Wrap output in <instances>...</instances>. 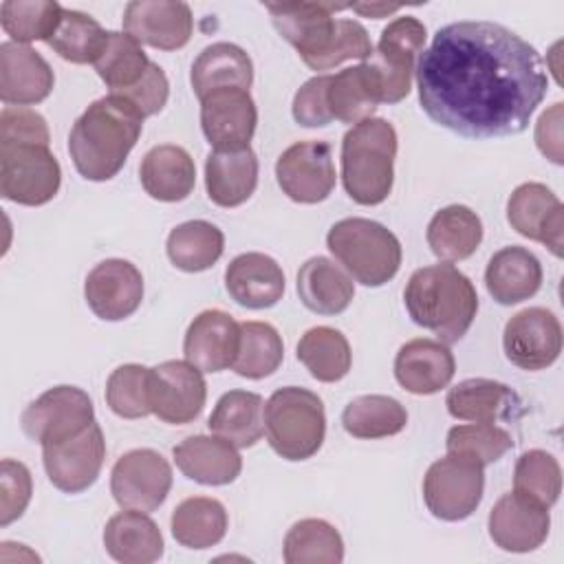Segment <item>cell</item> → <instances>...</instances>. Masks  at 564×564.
Segmentation results:
<instances>
[{
    "label": "cell",
    "mask_w": 564,
    "mask_h": 564,
    "mask_svg": "<svg viewBox=\"0 0 564 564\" xmlns=\"http://www.w3.org/2000/svg\"><path fill=\"white\" fill-rule=\"evenodd\" d=\"M326 247L344 271L364 286L390 282L401 267L399 238L377 220L344 218L326 234Z\"/></svg>",
    "instance_id": "cell-5"
},
{
    "label": "cell",
    "mask_w": 564,
    "mask_h": 564,
    "mask_svg": "<svg viewBox=\"0 0 564 564\" xmlns=\"http://www.w3.org/2000/svg\"><path fill=\"white\" fill-rule=\"evenodd\" d=\"M341 560L344 540L339 531L326 520H300L284 535L286 564H339Z\"/></svg>",
    "instance_id": "cell-41"
},
{
    "label": "cell",
    "mask_w": 564,
    "mask_h": 564,
    "mask_svg": "<svg viewBox=\"0 0 564 564\" xmlns=\"http://www.w3.org/2000/svg\"><path fill=\"white\" fill-rule=\"evenodd\" d=\"M403 302L412 322L443 344L458 341L478 313L471 280L449 262L416 269L405 284Z\"/></svg>",
    "instance_id": "cell-3"
},
{
    "label": "cell",
    "mask_w": 564,
    "mask_h": 564,
    "mask_svg": "<svg viewBox=\"0 0 564 564\" xmlns=\"http://www.w3.org/2000/svg\"><path fill=\"white\" fill-rule=\"evenodd\" d=\"M445 405L454 419L471 423H498L516 416L522 401L507 383L474 377L449 388Z\"/></svg>",
    "instance_id": "cell-28"
},
{
    "label": "cell",
    "mask_w": 564,
    "mask_h": 564,
    "mask_svg": "<svg viewBox=\"0 0 564 564\" xmlns=\"http://www.w3.org/2000/svg\"><path fill=\"white\" fill-rule=\"evenodd\" d=\"M456 372V359L447 344L416 337L405 341L394 357V377L412 394H434L449 386Z\"/></svg>",
    "instance_id": "cell-24"
},
{
    "label": "cell",
    "mask_w": 564,
    "mask_h": 564,
    "mask_svg": "<svg viewBox=\"0 0 564 564\" xmlns=\"http://www.w3.org/2000/svg\"><path fill=\"white\" fill-rule=\"evenodd\" d=\"M507 220L524 238L542 242L555 258L564 247V205L544 183H522L507 200Z\"/></svg>",
    "instance_id": "cell-18"
},
{
    "label": "cell",
    "mask_w": 564,
    "mask_h": 564,
    "mask_svg": "<svg viewBox=\"0 0 564 564\" xmlns=\"http://www.w3.org/2000/svg\"><path fill=\"white\" fill-rule=\"evenodd\" d=\"M397 130L381 117L355 123L341 139V183L359 205L383 203L394 183Z\"/></svg>",
    "instance_id": "cell-4"
},
{
    "label": "cell",
    "mask_w": 564,
    "mask_h": 564,
    "mask_svg": "<svg viewBox=\"0 0 564 564\" xmlns=\"http://www.w3.org/2000/svg\"><path fill=\"white\" fill-rule=\"evenodd\" d=\"M55 84L48 62L29 44H0V99L7 106H31L44 101Z\"/></svg>",
    "instance_id": "cell-23"
},
{
    "label": "cell",
    "mask_w": 564,
    "mask_h": 564,
    "mask_svg": "<svg viewBox=\"0 0 564 564\" xmlns=\"http://www.w3.org/2000/svg\"><path fill=\"white\" fill-rule=\"evenodd\" d=\"M487 527L494 544L502 551L529 553L544 544L551 529V516L546 505L513 489L500 496L491 507Z\"/></svg>",
    "instance_id": "cell-17"
},
{
    "label": "cell",
    "mask_w": 564,
    "mask_h": 564,
    "mask_svg": "<svg viewBox=\"0 0 564 564\" xmlns=\"http://www.w3.org/2000/svg\"><path fill=\"white\" fill-rule=\"evenodd\" d=\"M84 295L99 319L119 322L141 306L143 275L132 262L108 258L95 264L86 275Z\"/></svg>",
    "instance_id": "cell-20"
},
{
    "label": "cell",
    "mask_w": 564,
    "mask_h": 564,
    "mask_svg": "<svg viewBox=\"0 0 564 564\" xmlns=\"http://www.w3.org/2000/svg\"><path fill=\"white\" fill-rule=\"evenodd\" d=\"M176 467L194 482L200 485H229L242 471V458L229 441L220 436H187L172 449Z\"/></svg>",
    "instance_id": "cell-26"
},
{
    "label": "cell",
    "mask_w": 564,
    "mask_h": 564,
    "mask_svg": "<svg viewBox=\"0 0 564 564\" xmlns=\"http://www.w3.org/2000/svg\"><path fill=\"white\" fill-rule=\"evenodd\" d=\"M189 82L198 99L218 88L249 90L253 82V64L247 51L238 44L214 42L205 46L194 59Z\"/></svg>",
    "instance_id": "cell-33"
},
{
    "label": "cell",
    "mask_w": 564,
    "mask_h": 564,
    "mask_svg": "<svg viewBox=\"0 0 564 564\" xmlns=\"http://www.w3.org/2000/svg\"><path fill=\"white\" fill-rule=\"evenodd\" d=\"M172 489L170 463L150 447L130 449L110 471V491L119 507L137 511L159 509Z\"/></svg>",
    "instance_id": "cell-12"
},
{
    "label": "cell",
    "mask_w": 564,
    "mask_h": 564,
    "mask_svg": "<svg viewBox=\"0 0 564 564\" xmlns=\"http://www.w3.org/2000/svg\"><path fill=\"white\" fill-rule=\"evenodd\" d=\"M330 75H315L308 82L300 86V90L293 97V119L304 128H322L333 121V115L328 110L326 93H328Z\"/></svg>",
    "instance_id": "cell-52"
},
{
    "label": "cell",
    "mask_w": 564,
    "mask_h": 564,
    "mask_svg": "<svg viewBox=\"0 0 564 564\" xmlns=\"http://www.w3.org/2000/svg\"><path fill=\"white\" fill-rule=\"evenodd\" d=\"M513 489L551 507L562 491V469L553 454L544 449H529L516 460Z\"/></svg>",
    "instance_id": "cell-47"
},
{
    "label": "cell",
    "mask_w": 564,
    "mask_h": 564,
    "mask_svg": "<svg viewBox=\"0 0 564 564\" xmlns=\"http://www.w3.org/2000/svg\"><path fill=\"white\" fill-rule=\"evenodd\" d=\"M507 359L522 370H544L562 352L560 319L542 306H531L516 313L502 333Z\"/></svg>",
    "instance_id": "cell-16"
},
{
    "label": "cell",
    "mask_w": 564,
    "mask_h": 564,
    "mask_svg": "<svg viewBox=\"0 0 564 564\" xmlns=\"http://www.w3.org/2000/svg\"><path fill=\"white\" fill-rule=\"evenodd\" d=\"M297 361L304 364L313 379L335 383L348 375L352 352L341 330L333 326H315L300 337Z\"/></svg>",
    "instance_id": "cell-39"
},
{
    "label": "cell",
    "mask_w": 564,
    "mask_h": 564,
    "mask_svg": "<svg viewBox=\"0 0 564 564\" xmlns=\"http://www.w3.org/2000/svg\"><path fill=\"white\" fill-rule=\"evenodd\" d=\"M207 427L212 434L229 441L236 447H251L264 434V401L260 394L249 390L225 392L209 419Z\"/></svg>",
    "instance_id": "cell-34"
},
{
    "label": "cell",
    "mask_w": 564,
    "mask_h": 564,
    "mask_svg": "<svg viewBox=\"0 0 564 564\" xmlns=\"http://www.w3.org/2000/svg\"><path fill=\"white\" fill-rule=\"evenodd\" d=\"M280 189L295 203L315 205L330 196L335 187L333 150L326 141H297L275 161Z\"/></svg>",
    "instance_id": "cell-13"
},
{
    "label": "cell",
    "mask_w": 564,
    "mask_h": 564,
    "mask_svg": "<svg viewBox=\"0 0 564 564\" xmlns=\"http://www.w3.org/2000/svg\"><path fill=\"white\" fill-rule=\"evenodd\" d=\"M62 183V167L48 145L0 143V194L2 198L37 207L48 203Z\"/></svg>",
    "instance_id": "cell-7"
},
{
    "label": "cell",
    "mask_w": 564,
    "mask_h": 564,
    "mask_svg": "<svg viewBox=\"0 0 564 564\" xmlns=\"http://www.w3.org/2000/svg\"><path fill=\"white\" fill-rule=\"evenodd\" d=\"M482 491V467L452 454L434 460L423 478V500L430 513L445 522L469 518L478 509Z\"/></svg>",
    "instance_id": "cell-9"
},
{
    "label": "cell",
    "mask_w": 564,
    "mask_h": 564,
    "mask_svg": "<svg viewBox=\"0 0 564 564\" xmlns=\"http://www.w3.org/2000/svg\"><path fill=\"white\" fill-rule=\"evenodd\" d=\"M425 115L467 139L527 130L549 77L540 53L511 29L489 20H460L436 31L416 62Z\"/></svg>",
    "instance_id": "cell-1"
},
{
    "label": "cell",
    "mask_w": 564,
    "mask_h": 564,
    "mask_svg": "<svg viewBox=\"0 0 564 564\" xmlns=\"http://www.w3.org/2000/svg\"><path fill=\"white\" fill-rule=\"evenodd\" d=\"M150 368L123 364L115 368L106 383V403L121 419H143L152 414L148 399Z\"/></svg>",
    "instance_id": "cell-48"
},
{
    "label": "cell",
    "mask_w": 564,
    "mask_h": 564,
    "mask_svg": "<svg viewBox=\"0 0 564 564\" xmlns=\"http://www.w3.org/2000/svg\"><path fill=\"white\" fill-rule=\"evenodd\" d=\"M258 185V156L247 145L240 150H212L205 161V187L212 203L238 207Z\"/></svg>",
    "instance_id": "cell-29"
},
{
    "label": "cell",
    "mask_w": 564,
    "mask_h": 564,
    "mask_svg": "<svg viewBox=\"0 0 564 564\" xmlns=\"http://www.w3.org/2000/svg\"><path fill=\"white\" fill-rule=\"evenodd\" d=\"M112 95H119L126 101H130L137 108V112L145 119V117H152V115L161 112L163 106L167 104L170 82H167L163 68L159 64L150 62L145 75L134 86H130L126 90H119V93H112Z\"/></svg>",
    "instance_id": "cell-53"
},
{
    "label": "cell",
    "mask_w": 564,
    "mask_h": 564,
    "mask_svg": "<svg viewBox=\"0 0 564 564\" xmlns=\"http://www.w3.org/2000/svg\"><path fill=\"white\" fill-rule=\"evenodd\" d=\"M445 447L447 454L485 467L500 460L513 447V438L496 423H465L447 432Z\"/></svg>",
    "instance_id": "cell-46"
},
{
    "label": "cell",
    "mask_w": 564,
    "mask_h": 564,
    "mask_svg": "<svg viewBox=\"0 0 564 564\" xmlns=\"http://www.w3.org/2000/svg\"><path fill=\"white\" fill-rule=\"evenodd\" d=\"M64 7L55 0H7L0 4V24L11 42H48L62 20Z\"/></svg>",
    "instance_id": "cell-44"
},
{
    "label": "cell",
    "mask_w": 564,
    "mask_h": 564,
    "mask_svg": "<svg viewBox=\"0 0 564 564\" xmlns=\"http://www.w3.org/2000/svg\"><path fill=\"white\" fill-rule=\"evenodd\" d=\"M372 53V42L368 31L357 20L337 18L335 35L324 51V55L315 62L311 70H328L346 59H368Z\"/></svg>",
    "instance_id": "cell-49"
},
{
    "label": "cell",
    "mask_w": 564,
    "mask_h": 564,
    "mask_svg": "<svg viewBox=\"0 0 564 564\" xmlns=\"http://www.w3.org/2000/svg\"><path fill=\"white\" fill-rule=\"evenodd\" d=\"M148 399L152 414L163 423H192L203 412L207 399L203 370L187 359H170L150 368Z\"/></svg>",
    "instance_id": "cell-11"
},
{
    "label": "cell",
    "mask_w": 564,
    "mask_h": 564,
    "mask_svg": "<svg viewBox=\"0 0 564 564\" xmlns=\"http://www.w3.org/2000/svg\"><path fill=\"white\" fill-rule=\"evenodd\" d=\"M104 546L117 562L150 564L163 555V535L145 511L126 509L106 522Z\"/></svg>",
    "instance_id": "cell-31"
},
{
    "label": "cell",
    "mask_w": 564,
    "mask_h": 564,
    "mask_svg": "<svg viewBox=\"0 0 564 564\" xmlns=\"http://www.w3.org/2000/svg\"><path fill=\"white\" fill-rule=\"evenodd\" d=\"M425 238L436 258L460 262L480 247L482 220L467 205H447L432 216Z\"/></svg>",
    "instance_id": "cell-35"
},
{
    "label": "cell",
    "mask_w": 564,
    "mask_h": 564,
    "mask_svg": "<svg viewBox=\"0 0 564 564\" xmlns=\"http://www.w3.org/2000/svg\"><path fill=\"white\" fill-rule=\"evenodd\" d=\"M0 143H40L48 145L46 119L26 106H4L0 112Z\"/></svg>",
    "instance_id": "cell-51"
},
{
    "label": "cell",
    "mask_w": 564,
    "mask_h": 564,
    "mask_svg": "<svg viewBox=\"0 0 564 564\" xmlns=\"http://www.w3.org/2000/svg\"><path fill=\"white\" fill-rule=\"evenodd\" d=\"M148 66L150 59L134 37H130L128 33L108 31V42L104 53L95 62V70L110 88V93L134 86L145 75Z\"/></svg>",
    "instance_id": "cell-45"
},
{
    "label": "cell",
    "mask_w": 564,
    "mask_h": 564,
    "mask_svg": "<svg viewBox=\"0 0 564 564\" xmlns=\"http://www.w3.org/2000/svg\"><path fill=\"white\" fill-rule=\"evenodd\" d=\"M141 130L143 117L123 97L110 93L93 101L68 134L75 170L88 181H110L121 172Z\"/></svg>",
    "instance_id": "cell-2"
},
{
    "label": "cell",
    "mask_w": 564,
    "mask_h": 564,
    "mask_svg": "<svg viewBox=\"0 0 564 564\" xmlns=\"http://www.w3.org/2000/svg\"><path fill=\"white\" fill-rule=\"evenodd\" d=\"M108 42V31L101 24L77 9H64L62 20L46 42L62 59L73 64H95L104 53Z\"/></svg>",
    "instance_id": "cell-42"
},
{
    "label": "cell",
    "mask_w": 564,
    "mask_h": 564,
    "mask_svg": "<svg viewBox=\"0 0 564 564\" xmlns=\"http://www.w3.org/2000/svg\"><path fill=\"white\" fill-rule=\"evenodd\" d=\"M33 480L24 463L4 458L0 463V524L7 527L18 520L31 502Z\"/></svg>",
    "instance_id": "cell-50"
},
{
    "label": "cell",
    "mask_w": 564,
    "mask_h": 564,
    "mask_svg": "<svg viewBox=\"0 0 564 564\" xmlns=\"http://www.w3.org/2000/svg\"><path fill=\"white\" fill-rule=\"evenodd\" d=\"M229 527L227 509L209 496H192L176 505L170 518L174 540L185 549H209L218 544Z\"/></svg>",
    "instance_id": "cell-37"
},
{
    "label": "cell",
    "mask_w": 564,
    "mask_h": 564,
    "mask_svg": "<svg viewBox=\"0 0 564 564\" xmlns=\"http://www.w3.org/2000/svg\"><path fill=\"white\" fill-rule=\"evenodd\" d=\"M139 178L154 200L178 203L185 200L196 183V165L189 152L174 143L154 145L145 152Z\"/></svg>",
    "instance_id": "cell-30"
},
{
    "label": "cell",
    "mask_w": 564,
    "mask_h": 564,
    "mask_svg": "<svg viewBox=\"0 0 564 564\" xmlns=\"http://www.w3.org/2000/svg\"><path fill=\"white\" fill-rule=\"evenodd\" d=\"M264 9L278 33L300 53L302 62L313 68L335 35L337 18H333V13L348 7L333 2H267Z\"/></svg>",
    "instance_id": "cell-15"
},
{
    "label": "cell",
    "mask_w": 564,
    "mask_h": 564,
    "mask_svg": "<svg viewBox=\"0 0 564 564\" xmlns=\"http://www.w3.org/2000/svg\"><path fill=\"white\" fill-rule=\"evenodd\" d=\"M333 119L341 123H359L381 104V86L375 70L364 62L330 75L326 93Z\"/></svg>",
    "instance_id": "cell-36"
},
{
    "label": "cell",
    "mask_w": 564,
    "mask_h": 564,
    "mask_svg": "<svg viewBox=\"0 0 564 564\" xmlns=\"http://www.w3.org/2000/svg\"><path fill=\"white\" fill-rule=\"evenodd\" d=\"M284 357L280 333L267 322H242L240 346L234 361V372L247 379H264L273 375Z\"/></svg>",
    "instance_id": "cell-43"
},
{
    "label": "cell",
    "mask_w": 564,
    "mask_h": 564,
    "mask_svg": "<svg viewBox=\"0 0 564 564\" xmlns=\"http://www.w3.org/2000/svg\"><path fill=\"white\" fill-rule=\"evenodd\" d=\"M225 289L231 300L245 308H271L282 300L284 273L267 253H240L225 271Z\"/></svg>",
    "instance_id": "cell-25"
},
{
    "label": "cell",
    "mask_w": 564,
    "mask_h": 564,
    "mask_svg": "<svg viewBox=\"0 0 564 564\" xmlns=\"http://www.w3.org/2000/svg\"><path fill=\"white\" fill-rule=\"evenodd\" d=\"M223 231L207 220H187L176 225L165 242L170 262L185 273H198L214 267L223 256Z\"/></svg>",
    "instance_id": "cell-38"
},
{
    "label": "cell",
    "mask_w": 564,
    "mask_h": 564,
    "mask_svg": "<svg viewBox=\"0 0 564 564\" xmlns=\"http://www.w3.org/2000/svg\"><path fill=\"white\" fill-rule=\"evenodd\" d=\"M240 346V324L225 311L207 308L187 326L183 355L203 372L231 368Z\"/></svg>",
    "instance_id": "cell-22"
},
{
    "label": "cell",
    "mask_w": 564,
    "mask_h": 564,
    "mask_svg": "<svg viewBox=\"0 0 564 564\" xmlns=\"http://www.w3.org/2000/svg\"><path fill=\"white\" fill-rule=\"evenodd\" d=\"M95 421L90 397L75 386H55L31 401L22 412V430L42 447L66 441Z\"/></svg>",
    "instance_id": "cell-10"
},
{
    "label": "cell",
    "mask_w": 564,
    "mask_h": 564,
    "mask_svg": "<svg viewBox=\"0 0 564 564\" xmlns=\"http://www.w3.org/2000/svg\"><path fill=\"white\" fill-rule=\"evenodd\" d=\"M427 31L412 15L394 18L379 35L366 64L381 86V104H399L410 95L414 62L423 53Z\"/></svg>",
    "instance_id": "cell-8"
},
{
    "label": "cell",
    "mask_w": 564,
    "mask_h": 564,
    "mask_svg": "<svg viewBox=\"0 0 564 564\" xmlns=\"http://www.w3.org/2000/svg\"><path fill=\"white\" fill-rule=\"evenodd\" d=\"M106 458V441L99 423H90L79 434L42 447L48 480L64 494H79L95 485Z\"/></svg>",
    "instance_id": "cell-14"
},
{
    "label": "cell",
    "mask_w": 564,
    "mask_h": 564,
    "mask_svg": "<svg viewBox=\"0 0 564 564\" xmlns=\"http://www.w3.org/2000/svg\"><path fill=\"white\" fill-rule=\"evenodd\" d=\"M297 295L302 304L317 315L344 313L352 297V278L324 256L308 258L297 271Z\"/></svg>",
    "instance_id": "cell-32"
},
{
    "label": "cell",
    "mask_w": 564,
    "mask_h": 564,
    "mask_svg": "<svg viewBox=\"0 0 564 564\" xmlns=\"http://www.w3.org/2000/svg\"><path fill=\"white\" fill-rule=\"evenodd\" d=\"M348 9H352L361 15H370V18H383V15H390V13L399 11L397 4H350Z\"/></svg>",
    "instance_id": "cell-55"
},
{
    "label": "cell",
    "mask_w": 564,
    "mask_h": 564,
    "mask_svg": "<svg viewBox=\"0 0 564 564\" xmlns=\"http://www.w3.org/2000/svg\"><path fill=\"white\" fill-rule=\"evenodd\" d=\"M194 18L187 2L134 0L126 4L123 31L139 44L176 51L192 37Z\"/></svg>",
    "instance_id": "cell-21"
},
{
    "label": "cell",
    "mask_w": 564,
    "mask_h": 564,
    "mask_svg": "<svg viewBox=\"0 0 564 564\" xmlns=\"http://www.w3.org/2000/svg\"><path fill=\"white\" fill-rule=\"evenodd\" d=\"M542 264L524 247H502L496 251L485 269V286L489 295L502 304H520L533 297L542 286Z\"/></svg>",
    "instance_id": "cell-27"
},
{
    "label": "cell",
    "mask_w": 564,
    "mask_h": 564,
    "mask_svg": "<svg viewBox=\"0 0 564 564\" xmlns=\"http://www.w3.org/2000/svg\"><path fill=\"white\" fill-rule=\"evenodd\" d=\"M562 110L564 104L555 101L549 110H544L535 123V145L538 150L551 159L553 163L562 165Z\"/></svg>",
    "instance_id": "cell-54"
},
{
    "label": "cell",
    "mask_w": 564,
    "mask_h": 564,
    "mask_svg": "<svg viewBox=\"0 0 564 564\" xmlns=\"http://www.w3.org/2000/svg\"><path fill=\"white\" fill-rule=\"evenodd\" d=\"M258 123V108L245 88H218L200 99V128L214 150L247 148Z\"/></svg>",
    "instance_id": "cell-19"
},
{
    "label": "cell",
    "mask_w": 564,
    "mask_h": 564,
    "mask_svg": "<svg viewBox=\"0 0 564 564\" xmlns=\"http://www.w3.org/2000/svg\"><path fill=\"white\" fill-rule=\"evenodd\" d=\"M341 425L355 438H386L408 425V412L388 394H364L344 408Z\"/></svg>",
    "instance_id": "cell-40"
},
{
    "label": "cell",
    "mask_w": 564,
    "mask_h": 564,
    "mask_svg": "<svg viewBox=\"0 0 564 564\" xmlns=\"http://www.w3.org/2000/svg\"><path fill=\"white\" fill-rule=\"evenodd\" d=\"M264 434L271 449L286 460H306L326 436L322 399L300 386L275 390L264 403Z\"/></svg>",
    "instance_id": "cell-6"
}]
</instances>
